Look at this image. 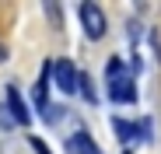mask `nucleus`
I'll return each mask as SVG.
<instances>
[{
    "label": "nucleus",
    "mask_w": 161,
    "mask_h": 154,
    "mask_svg": "<svg viewBox=\"0 0 161 154\" xmlns=\"http://www.w3.org/2000/svg\"><path fill=\"white\" fill-rule=\"evenodd\" d=\"M53 84H56L63 95H74V91H80V70H77L74 63H67V60L53 63Z\"/></svg>",
    "instance_id": "obj_1"
},
{
    "label": "nucleus",
    "mask_w": 161,
    "mask_h": 154,
    "mask_svg": "<svg viewBox=\"0 0 161 154\" xmlns=\"http://www.w3.org/2000/svg\"><path fill=\"white\" fill-rule=\"evenodd\" d=\"M77 14H80V25H84L88 39H102L105 35V14H102L98 4H80Z\"/></svg>",
    "instance_id": "obj_2"
},
{
    "label": "nucleus",
    "mask_w": 161,
    "mask_h": 154,
    "mask_svg": "<svg viewBox=\"0 0 161 154\" xmlns=\"http://www.w3.org/2000/svg\"><path fill=\"white\" fill-rule=\"evenodd\" d=\"M7 112H11V119L18 126H28L32 123V112H28V105H25V98H21V91L14 84H7Z\"/></svg>",
    "instance_id": "obj_3"
},
{
    "label": "nucleus",
    "mask_w": 161,
    "mask_h": 154,
    "mask_svg": "<svg viewBox=\"0 0 161 154\" xmlns=\"http://www.w3.org/2000/svg\"><path fill=\"white\" fill-rule=\"evenodd\" d=\"M109 98L119 102V105H133L137 102V84H133V77H119V81L109 84Z\"/></svg>",
    "instance_id": "obj_4"
},
{
    "label": "nucleus",
    "mask_w": 161,
    "mask_h": 154,
    "mask_svg": "<svg viewBox=\"0 0 161 154\" xmlns=\"http://www.w3.org/2000/svg\"><path fill=\"white\" fill-rule=\"evenodd\" d=\"M67 151L70 154H98V147H95V140H91L88 130H77L74 137H67Z\"/></svg>",
    "instance_id": "obj_5"
},
{
    "label": "nucleus",
    "mask_w": 161,
    "mask_h": 154,
    "mask_svg": "<svg viewBox=\"0 0 161 154\" xmlns=\"http://www.w3.org/2000/svg\"><path fill=\"white\" fill-rule=\"evenodd\" d=\"M112 130H116V137L123 140V144H130V140H140V130H137V126H133V123H126V119H112Z\"/></svg>",
    "instance_id": "obj_6"
},
{
    "label": "nucleus",
    "mask_w": 161,
    "mask_h": 154,
    "mask_svg": "<svg viewBox=\"0 0 161 154\" xmlns=\"http://www.w3.org/2000/svg\"><path fill=\"white\" fill-rule=\"evenodd\" d=\"M105 77H109V84H112V81H119V77H126V63H123L119 56H112V60H109V67H105Z\"/></svg>",
    "instance_id": "obj_7"
},
{
    "label": "nucleus",
    "mask_w": 161,
    "mask_h": 154,
    "mask_svg": "<svg viewBox=\"0 0 161 154\" xmlns=\"http://www.w3.org/2000/svg\"><path fill=\"white\" fill-rule=\"evenodd\" d=\"M137 130H140V140H144V144H154V123H151L147 116L137 123Z\"/></svg>",
    "instance_id": "obj_8"
},
{
    "label": "nucleus",
    "mask_w": 161,
    "mask_h": 154,
    "mask_svg": "<svg viewBox=\"0 0 161 154\" xmlns=\"http://www.w3.org/2000/svg\"><path fill=\"white\" fill-rule=\"evenodd\" d=\"M80 95H84V98L91 102V105H95V102H98V91L91 88V77H88V74H80Z\"/></svg>",
    "instance_id": "obj_9"
},
{
    "label": "nucleus",
    "mask_w": 161,
    "mask_h": 154,
    "mask_svg": "<svg viewBox=\"0 0 161 154\" xmlns=\"http://www.w3.org/2000/svg\"><path fill=\"white\" fill-rule=\"evenodd\" d=\"M28 144H32V151H35V154H53V151L46 147V140H42V137H28Z\"/></svg>",
    "instance_id": "obj_10"
},
{
    "label": "nucleus",
    "mask_w": 161,
    "mask_h": 154,
    "mask_svg": "<svg viewBox=\"0 0 161 154\" xmlns=\"http://www.w3.org/2000/svg\"><path fill=\"white\" fill-rule=\"evenodd\" d=\"M46 14H49V18H53V25L60 28V7H56V4H46Z\"/></svg>",
    "instance_id": "obj_11"
},
{
    "label": "nucleus",
    "mask_w": 161,
    "mask_h": 154,
    "mask_svg": "<svg viewBox=\"0 0 161 154\" xmlns=\"http://www.w3.org/2000/svg\"><path fill=\"white\" fill-rule=\"evenodd\" d=\"M4 56H7V53H4V46H0V63H4Z\"/></svg>",
    "instance_id": "obj_12"
},
{
    "label": "nucleus",
    "mask_w": 161,
    "mask_h": 154,
    "mask_svg": "<svg viewBox=\"0 0 161 154\" xmlns=\"http://www.w3.org/2000/svg\"><path fill=\"white\" fill-rule=\"evenodd\" d=\"M123 154H133V151H130V147H126V151H123Z\"/></svg>",
    "instance_id": "obj_13"
}]
</instances>
